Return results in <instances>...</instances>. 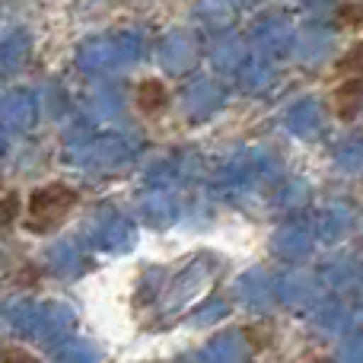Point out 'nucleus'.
Listing matches in <instances>:
<instances>
[{"label": "nucleus", "instance_id": "obj_1", "mask_svg": "<svg viewBox=\"0 0 363 363\" xmlns=\"http://www.w3.org/2000/svg\"><path fill=\"white\" fill-rule=\"evenodd\" d=\"M80 194L74 191L70 185H45V188H35L29 198V217H26V230L29 233H51L70 211L77 207Z\"/></svg>", "mask_w": 363, "mask_h": 363}, {"label": "nucleus", "instance_id": "obj_2", "mask_svg": "<svg viewBox=\"0 0 363 363\" xmlns=\"http://www.w3.org/2000/svg\"><path fill=\"white\" fill-rule=\"evenodd\" d=\"M335 112L341 121H354L360 115V74L345 77V83L335 89Z\"/></svg>", "mask_w": 363, "mask_h": 363}, {"label": "nucleus", "instance_id": "obj_3", "mask_svg": "<svg viewBox=\"0 0 363 363\" xmlns=\"http://www.w3.org/2000/svg\"><path fill=\"white\" fill-rule=\"evenodd\" d=\"M138 106L144 115H160L166 106H169V89L160 80H144L138 86Z\"/></svg>", "mask_w": 363, "mask_h": 363}, {"label": "nucleus", "instance_id": "obj_4", "mask_svg": "<svg viewBox=\"0 0 363 363\" xmlns=\"http://www.w3.org/2000/svg\"><path fill=\"white\" fill-rule=\"evenodd\" d=\"M19 213V198L16 194H4L0 198V226H10Z\"/></svg>", "mask_w": 363, "mask_h": 363}, {"label": "nucleus", "instance_id": "obj_5", "mask_svg": "<svg viewBox=\"0 0 363 363\" xmlns=\"http://www.w3.org/2000/svg\"><path fill=\"white\" fill-rule=\"evenodd\" d=\"M363 51H360V45H354L351 51H347V57H341V64H338V70L341 74H347V77H354V74H360V67H363Z\"/></svg>", "mask_w": 363, "mask_h": 363}, {"label": "nucleus", "instance_id": "obj_6", "mask_svg": "<svg viewBox=\"0 0 363 363\" xmlns=\"http://www.w3.org/2000/svg\"><path fill=\"white\" fill-rule=\"evenodd\" d=\"M338 19H341V26H351V29H357V26H360V6H357V4L341 6Z\"/></svg>", "mask_w": 363, "mask_h": 363}, {"label": "nucleus", "instance_id": "obj_7", "mask_svg": "<svg viewBox=\"0 0 363 363\" xmlns=\"http://www.w3.org/2000/svg\"><path fill=\"white\" fill-rule=\"evenodd\" d=\"M4 363H38V360H32L26 351H19V347H4Z\"/></svg>", "mask_w": 363, "mask_h": 363}]
</instances>
